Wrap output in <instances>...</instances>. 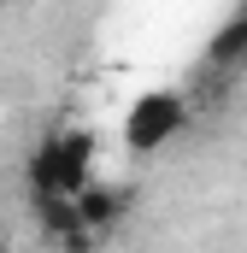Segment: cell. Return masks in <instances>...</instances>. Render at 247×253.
I'll return each mask as SVG.
<instances>
[{"instance_id":"2","label":"cell","mask_w":247,"mask_h":253,"mask_svg":"<svg viewBox=\"0 0 247 253\" xmlns=\"http://www.w3.org/2000/svg\"><path fill=\"white\" fill-rule=\"evenodd\" d=\"M183 124H188V94H177V88H147L124 112V147L129 153H159L165 141L183 135Z\"/></svg>"},{"instance_id":"3","label":"cell","mask_w":247,"mask_h":253,"mask_svg":"<svg viewBox=\"0 0 247 253\" xmlns=\"http://www.w3.org/2000/svg\"><path fill=\"white\" fill-rule=\"evenodd\" d=\"M129 206H135V189H129V183H88V189L77 194V224H82L88 236H106V230L124 224Z\"/></svg>"},{"instance_id":"4","label":"cell","mask_w":247,"mask_h":253,"mask_svg":"<svg viewBox=\"0 0 247 253\" xmlns=\"http://www.w3.org/2000/svg\"><path fill=\"white\" fill-rule=\"evenodd\" d=\"M206 59L212 65H224V71H236V65H247V6L212 36V47H206Z\"/></svg>"},{"instance_id":"7","label":"cell","mask_w":247,"mask_h":253,"mask_svg":"<svg viewBox=\"0 0 247 253\" xmlns=\"http://www.w3.org/2000/svg\"><path fill=\"white\" fill-rule=\"evenodd\" d=\"M0 253H12V248H6V236H0Z\"/></svg>"},{"instance_id":"1","label":"cell","mask_w":247,"mask_h":253,"mask_svg":"<svg viewBox=\"0 0 247 253\" xmlns=\"http://www.w3.org/2000/svg\"><path fill=\"white\" fill-rule=\"evenodd\" d=\"M24 183H30V206H47V200H77V194L94 183V129H53L30 165H24Z\"/></svg>"},{"instance_id":"6","label":"cell","mask_w":247,"mask_h":253,"mask_svg":"<svg viewBox=\"0 0 247 253\" xmlns=\"http://www.w3.org/2000/svg\"><path fill=\"white\" fill-rule=\"evenodd\" d=\"M94 248H100V236H88V230H77V236L59 242V253H94Z\"/></svg>"},{"instance_id":"5","label":"cell","mask_w":247,"mask_h":253,"mask_svg":"<svg viewBox=\"0 0 247 253\" xmlns=\"http://www.w3.org/2000/svg\"><path fill=\"white\" fill-rule=\"evenodd\" d=\"M36 224H41V236L59 248L65 236L82 230V224H77V200H47V206H36Z\"/></svg>"}]
</instances>
